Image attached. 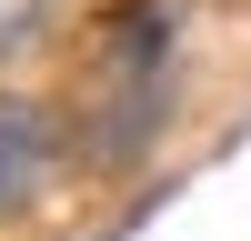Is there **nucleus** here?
Returning a JSON list of instances; mask_svg holds the SVG:
<instances>
[{"label":"nucleus","instance_id":"f257e3e1","mask_svg":"<svg viewBox=\"0 0 251 241\" xmlns=\"http://www.w3.org/2000/svg\"><path fill=\"white\" fill-rule=\"evenodd\" d=\"M40 181H50V120H40V100L0 91V221H10Z\"/></svg>","mask_w":251,"mask_h":241}]
</instances>
